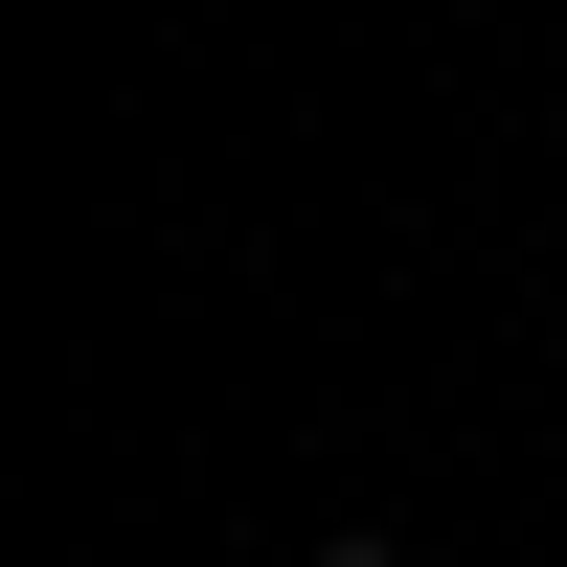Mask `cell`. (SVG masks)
I'll return each instance as SVG.
<instances>
[{"label":"cell","instance_id":"obj_1","mask_svg":"<svg viewBox=\"0 0 567 567\" xmlns=\"http://www.w3.org/2000/svg\"><path fill=\"white\" fill-rule=\"evenodd\" d=\"M318 567H363V545H318Z\"/></svg>","mask_w":567,"mask_h":567}]
</instances>
